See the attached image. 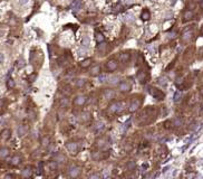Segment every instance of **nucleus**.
I'll return each instance as SVG.
<instances>
[{
  "label": "nucleus",
  "mask_w": 203,
  "mask_h": 179,
  "mask_svg": "<svg viewBox=\"0 0 203 179\" xmlns=\"http://www.w3.org/2000/svg\"><path fill=\"white\" fill-rule=\"evenodd\" d=\"M155 112L156 110L154 109V106H148V108L144 109L139 115V123L140 124H147V123H151L153 120L150 119V116H153L155 119Z\"/></svg>",
  "instance_id": "1"
},
{
  "label": "nucleus",
  "mask_w": 203,
  "mask_h": 179,
  "mask_svg": "<svg viewBox=\"0 0 203 179\" xmlns=\"http://www.w3.org/2000/svg\"><path fill=\"white\" fill-rule=\"evenodd\" d=\"M124 106H125L124 102H122V101H115V102H113L109 105V111L112 113H121L124 110Z\"/></svg>",
  "instance_id": "2"
},
{
  "label": "nucleus",
  "mask_w": 203,
  "mask_h": 179,
  "mask_svg": "<svg viewBox=\"0 0 203 179\" xmlns=\"http://www.w3.org/2000/svg\"><path fill=\"white\" fill-rule=\"evenodd\" d=\"M147 91H148V93L156 100H163L165 97V94L163 93L161 90H159L157 87H154V86H150V87L147 88Z\"/></svg>",
  "instance_id": "3"
},
{
  "label": "nucleus",
  "mask_w": 203,
  "mask_h": 179,
  "mask_svg": "<svg viewBox=\"0 0 203 179\" xmlns=\"http://www.w3.org/2000/svg\"><path fill=\"white\" fill-rule=\"evenodd\" d=\"M143 97H139V99H134L131 102V105H129V112H135L137 111L141 108V104H142V100Z\"/></svg>",
  "instance_id": "4"
},
{
  "label": "nucleus",
  "mask_w": 203,
  "mask_h": 179,
  "mask_svg": "<svg viewBox=\"0 0 203 179\" xmlns=\"http://www.w3.org/2000/svg\"><path fill=\"white\" fill-rule=\"evenodd\" d=\"M117 67H118V63L116 61L115 59H109L106 63L105 68H106V71H108V72H114L115 69H117Z\"/></svg>",
  "instance_id": "5"
},
{
  "label": "nucleus",
  "mask_w": 203,
  "mask_h": 179,
  "mask_svg": "<svg viewBox=\"0 0 203 179\" xmlns=\"http://www.w3.org/2000/svg\"><path fill=\"white\" fill-rule=\"evenodd\" d=\"M66 148L72 155H76L78 152V144L76 142H67Z\"/></svg>",
  "instance_id": "6"
},
{
  "label": "nucleus",
  "mask_w": 203,
  "mask_h": 179,
  "mask_svg": "<svg viewBox=\"0 0 203 179\" xmlns=\"http://www.w3.org/2000/svg\"><path fill=\"white\" fill-rule=\"evenodd\" d=\"M192 38H193V30L188 29L182 34V41H184V43H189Z\"/></svg>",
  "instance_id": "7"
},
{
  "label": "nucleus",
  "mask_w": 203,
  "mask_h": 179,
  "mask_svg": "<svg viewBox=\"0 0 203 179\" xmlns=\"http://www.w3.org/2000/svg\"><path fill=\"white\" fill-rule=\"evenodd\" d=\"M86 103V96L84 95H78L74 99V105L76 106H83Z\"/></svg>",
  "instance_id": "8"
},
{
  "label": "nucleus",
  "mask_w": 203,
  "mask_h": 179,
  "mask_svg": "<svg viewBox=\"0 0 203 179\" xmlns=\"http://www.w3.org/2000/svg\"><path fill=\"white\" fill-rule=\"evenodd\" d=\"M118 88L121 92H129L132 90V85L128 82H121L118 84Z\"/></svg>",
  "instance_id": "9"
},
{
  "label": "nucleus",
  "mask_w": 203,
  "mask_h": 179,
  "mask_svg": "<svg viewBox=\"0 0 203 179\" xmlns=\"http://www.w3.org/2000/svg\"><path fill=\"white\" fill-rule=\"evenodd\" d=\"M80 175V168H78V167H72L69 169V176L72 178H76V177H78V176Z\"/></svg>",
  "instance_id": "10"
},
{
  "label": "nucleus",
  "mask_w": 203,
  "mask_h": 179,
  "mask_svg": "<svg viewBox=\"0 0 203 179\" xmlns=\"http://www.w3.org/2000/svg\"><path fill=\"white\" fill-rule=\"evenodd\" d=\"M194 18V13L191 10H187L184 13H183V21H190Z\"/></svg>",
  "instance_id": "11"
},
{
  "label": "nucleus",
  "mask_w": 203,
  "mask_h": 179,
  "mask_svg": "<svg viewBox=\"0 0 203 179\" xmlns=\"http://www.w3.org/2000/svg\"><path fill=\"white\" fill-rule=\"evenodd\" d=\"M129 58H131V55L127 54V53H121L120 56H118V59H120V62H122V63L128 62Z\"/></svg>",
  "instance_id": "12"
},
{
  "label": "nucleus",
  "mask_w": 203,
  "mask_h": 179,
  "mask_svg": "<svg viewBox=\"0 0 203 179\" xmlns=\"http://www.w3.org/2000/svg\"><path fill=\"white\" fill-rule=\"evenodd\" d=\"M9 162H10V165H11V166L16 167V166H18V165L21 162V158H20V157H19V156H13L12 158L10 159V161H9Z\"/></svg>",
  "instance_id": "13"
},
{
  "label": "nucleus",
  "mask_w": 203,
  "mask_h": 179,
  "mask_svg": "<svg viewBox=\"0 0 203 179\" xmlns=\"http://www.w3.org/2000/svg\"><path fill=\"white\" fill-rule=\"evenodd\" d=\"M11 137V131L10 129H4L1 131V138L4 140H8Z\"/></svg>",
  "instance_id": "14"
},
{
  "label": "nucleus",
  "mask_w": 203,
  "mask_h": 179,
  "mask_svg": "<svg viewBox=\"0 0 203 179\" xmlns=\"http://www.w3.org/2000/svg\"><path fill=\"white\" fill-rule=\"evenodd\" d=\"M27 132H28V127H27V125L22 124V125H20V127H19V129H18V134H19V137H24L25 134H27Z\"/></svg>",
  "instance_id": "15"
},
{
  "label": "nucleus",
  "mask_w": 203,
  "mask_h": 179,
  "mask_svg": "<svg viewBox=\"0 0 203 179\" xmlns=\"http://www.w3.org/2000/svg\"><path fill=\"white\" fill-rule=\"evenodd\" d=\"M141 18H142L143 20H148V19L151 18V12H150V10L143 9V11L141 12Z\"/></svg>",
  "instance_id": "16"
},
{
  "label": "nucleus",
  "mask_w": 203,
  "mask_h": 179,
  "mask_svg": "<svg viewBox=\"0 0 203 179\" xmlns=\"http://www.w3.org/2000/svg\"><path fill=\"white\" fill-rule=\"evenodd\" d=\"M95 40H96L98 44H100L105 40V37H104V35L100 32H95Z\"/></svg>",
  "instance_id": "17"
},
{
  "label": "nucleus",
  "mask_w": 203,
  "mask_h": 179,
  "mask_svg": "<svg viewBox=\"0 0 203 179\" xmlns=\"http://www.w3.org/2000/svg\"><path fill=\"white\" fill-rule=\"evenodd\" d=\"M146 78H147V74L144 72V71H140L139 73V80H140V83L144 84L146 82Z\"/></svg>",
  "instance_id": "18"
},
{
  "label": "nucleus",
  "mask_w": 203,
  "mask_h": 179,
  "mask_svg": "<svg viewBox=\"0 0 203 179\" xmlns=\"http://www.w3.org/2000/svg\"><path fill=\"white\" fill-rule=\"evenodd\" d=\"M100 73V66L99 65H96V66H93L91 68V75L93 76H96Z\"/></svg>",
  "instance_id": "19"
},
{
  "label": "nucleus",
  "mask_w": 203,
  "mask_h": 179,
  "mask_svg": "<svg viewBox=\"0 0 203 179\" xmlns=\"http://www.w3.org/2000/svg\"><path fill=\"white\" fill-rule=\"evenodd\" d=\"M92 64V59L91 58H87V59H84L83 62H80L79 66L81 67V68H87V67H89Z\"/></svg>",
  "instance_id": "20"
},
{
  "label": "nucleus",
  "mask_w": 203,
  "mask_h": 179,
  "mask_svg": "<svg viewBox=\"0 0 203 179\" xmlns=\"http://www.w3.org/2000/svg\"><path fill=\"white\" fill-rule=\"evenodd\" d=\"M31 172H32L31 167H26L24 170H22L21 175H22V177H30V176H31Z\"/></svg>",
  "instance_id": "21"
},
{
  "label": "nucleus",
  "mask_w": 203,
  "mask_h": 179,
  "mask_svg": "<svg viewBox=\"0 0 203 179\" xmlns=\"http://www.w3.org/2000/svg\"><path fill=\"white\" fill-rule=\"evenodd\" d=\"M9 155V149L7 148H0V159H5Z\"/></svg>",
  "instance_id": "22"
},
{
  "label": "nucleus",
  "mask_w": 203,
  "mask_h": 179,
  "mask_svg": "<svg viewBox=\"0 0 203 179\" xmlns=\"http://www.w3.org/2000/svg\"><path fill=\"white\" fill-rule=\"evenodd\" d=\"M75 84H76L77 87H84L85 84H86V80H84V78H78V80H76Z\"/></svg>",
  "instance_id": "23"
},
{
  "label": "nucleus",
  "mask_w": 203,
  "mask_h": 179,
  "mask_svg": "<svg viewBox=\"0 0 203 179\" xmlns=\"http://www.w3.org/2000/svg\"><path fill=\"white\" fill-rule=\"evenodd\" d=\"M49 143H50V139H49V137H44L43 140H41V144H43L44 147H48Z\"/></svg>",
  "instance_id": "24"
},
{
  "label": "nucleus",
  "mask_w": 203,
  "mask_h": 179,
  "mask_svg": "<svg viewBox=\"0 0 203 179\" xmlns=\"http://www.w3.org/2000/svg\"><path fill=\"white\" fill-rule=\"evenodd\" d=\"M69 104L68 102V99L67 97H63V99H60V106H63V108H67Z\"/></svg>",
  "instance_id": "25"
},
{
  "label": "nucleus",
  "mask_w": 203,
  "mask_h": 179,
  "mask_svg": "<svg viewBox=\"0 0 203 179\" xmlns=\"http://www.w3.org/2000/svg\"><path fill=\"white\" fill-rule=\"evenodd\" d=\"M7 87L9 88V90L15 87V81H13L12 78H9V80L7 81Z\"/></svg>",
  "instance_id": "26"
},
{
  "label": "nucleus",
  "mask_w": 203,
  "mask_h": 179,
  "mask_svg": "<svg viewBox=\"0 0 203 179\" xmlns=\"http://www.w3.org/2000/svg\"><path fill=\"white\" fill-rule=\"evenodd\" d=\"M83 46L84 47H88V45H89V38L87 37V36H84L83 37Z\"/></svg>",
  "instance_id": "27"
},
{
  "label": "nucleus",
  "mask_w": 203,
  "mask_h": 179,
  "mask_svg": "<svg viewBox=\"0 0 203 179\" xmlns=\"http://www.w3.org/2000/svg\"><path fill=\"white\" fill-rule=\"evenodd\" d=\"M48 166H49V168L52 170H56L57 169V162H56V160L55 161H50L48 163Z\"/></svg>",
  "instance_id": "28"
},
{
  "label": "nucleus",
  "mask_w": 203,
  "mask_h": 179,
  "mask_svg": "<svg viewBox=\"0 0 203 179\" xmlns=\"http://www.w3.org/2000/svg\"><path fill=\"white\" fill-rule=\"evenodd\" d=\"M73 7H74L76 10L79 9V8L81 7V0H76V1L74 2V5H73Z\"/></svg>",
  "instance_id": "29"
},
{
  "label": "nucleus",
  "mask_w": 203,
  "mask_h": 179,
  "mask_svg": "<svg viewBox=\"0 0 203 179\" xmlns=\"http://www.w3.org/2000/svg\"><path fill=\"white\" fill-rule=\"evenodd\" d=\"M109 80H111V82H109V83H111V84H114V85H115V84H116L118 81L121 80V78L118 77V76H114V77H111Z\"/></svg>",
  "instance_id": "30"
},
{
  "label": "nucleus",
  "mask_w": 203,
  "mask_h": 179,
  "mask_svg": "<svg viewBox=\"0 0 203 179\" xmlns=\"http://www.w3.org/2000/svg\"><path fill=\"white\" fill-rule=\"evenodd\" d=\"M81 119H83L84 122H86L87 120H91V114H89V113H84L83 116H81Z\"/></svg>",
  "instance_id": "31"
},
{
  "label": "nucleus",
  "mask_w": 203,
  "mask_h": 179,
  "mask_svg": "<svg viewBox=\"0 0 203 179\" xmlns=\"http://www.w3.org/2000/svg\"><path fill=\"white\" fill-rule=\"evenodd\" d=\"M55 160H56V161H61V162H63V161H65V157H64L63 155H57V156L55 157Z\"/></svg>",
  "instance_id": "32"
},
{
  "label": "nucleus",
  "mask_w": 203,
  "mask_h": 179,
  "mask_svg": "<svg viewBox=\"0 0 203 179\" xmlns=\"http://www.w3.org/2000/svg\"><path fill=\"white\" fill-rule=\"evenodd\" d=\"M127 168H128V170L135 169V162L134 161H129L128 163H127Z\"/></svg>",
  "instance_id": "33"
},
{
  "label": "nucleus",
  "mask_w": 203,
  "mask_h": 179,
  "mask_svg": "<svg viewBox=\"0 0 203 179\" xmlns=\"http://www.w3.org/2000/svg\"><path fill=\"white\" fill-rule=\"evenodd\" d=\"M159 83L161 84V85L164 86V85H166V83H167V82H166V78L162 76V77H160V78H159Z\"/></svg>",
  "instance_id": "34"
},
{
  "label": "nucleus",
  "mask_w": 203,
  "mask_h": 179,
  "mask_svg": "<svg viewBox=\"0 0 203 179\" xmlns=\"http://www.w3.org/2000/svg\"><path fill=\"white\" fill-rule=\"evenodd\" d=\"M180 100H181V93L177 92V93H175V95H174V101H175V102H179Z\"/></svg>",
  "instance_id": "35"
},
{
  "label": "nucleus",
  "mask_w": 203,
  "mask_h": 179,
  "mask_svg": "<svg viewBox=\"0 0 203 179\" xmlns=\"http://www.w3.org/2000/svg\"><path fill=\"white\" fill-rule=\"evenodd\" d=\"M175 61H176V59H174V61H172V62H171V63H170V65H168L167 67H166V71H170V69L172 68V67L174 66V63H175Z\"/></svg>",
  "instance_id": "36"
},
{
  "label": "nucleus",
  "mask_w": 203,
  "mask_h": 179,
  "mask_svg": "<svg viewBox=\"0 0 203 179\" xmlns=\"http://www.w3.org/2000/svg\"><path fill=\"white\" fill-rule=\"evenodd\" d=\"M103 128V123L101 122H97L96 123V130H99V129Z\"/></svg>",
  "instance_id": "37"
},
{
  "label": "nucleus",
  "mask_w": 203,
  "mask_h": 179,
  "mask_svg": "<svg viewBox=\"0 0 203 179\" xmlns=\"http://www.w3.org/2000/svg\"><path fill=\"white\" fill-rule=\"evenodd\" d=\"M27 1H28V0H19V4H20V5H25V4H27Z\"/></svg>",
  "instance_id": "38"
},
{
  "label": "nucleus",
  "mask_w": 203,
  "mask_h": 179,
  "mask_svg": "<svg viewBox=\"0 0 203 179\" xmlns=\"http://www.w3.org/2000/svg\"><path fill=\"white\" fill-rule=\"evenodd\" d=\"M91 178H99V175H97V173H94V175L91 176Z\"/></svg>",
  "instance_id": "39"
},
{
  "label": "nucleus",
  "mask_w": 203,
  "mask_h": 179,
  "mask_svg": "<svg viewBox=\"0 0 203 179\" xmlns=\"http://www.w3.org/2000/svg\"><path fill=\"white\" fill-rule=\"evenodd\" d=\"M4 106V100H0V109Z\"/></svg>",
  "instance_id": "40"
},
{
  "label": "nucleus",
  "mask_w": 203,
  "mask_h": 179,
  "mask_svg": "<svg viewBox=\"0 0 203 179\" xmlns=\"http://www.w3.org/2000/svg\"><path fill=\"white\" fill-rule=\"evenodd\" d=\"M12 177H13V175H6L5 178H12Z\"/></svg>",
  "instance_id": "41"
},
{
  "label": "nucleus",
  "mask_w": 203,
  "mask_h": 179,
  "mask_svg": "<svg viewBox=\"0 0 203 179\" xmlns=\"http://www.w3.org/2000/svg\"><path fill=\"white\" fill-rule=\"evenodd\" d=\"M201 35H203V26H202V28H201Z\"/></svg>",
  "instance_id": "42"
},
{
  "label": "nucleus",
  "mask_w": 203,
  "mask_h": 179,
  "mask_svg": "<svg viewBox=\"0 0 203 179\" xmlns=\"http://www.w3.org/2000/svg\"><path fill=\"white\" fill-rule=\"evenodd\" d=\"M201 7L203 8V0H201Z\"/></svg>",
  "instance_id": "43"
},
{
  "label": "nucleus",
  "mask_w": 203,
  "mask_h": 179,
  "mask_svg": "<svg viewBox=\"0 0 203 179\" xmlns=\"http://www.w3.org/2000/svg\"><path fill=\"white\" fill-rule=\"evenodd\" d=\"M200 92H201V94H202V95H203V87H202V88H201V91H200Z\"/></svg>",
  "instance_id": "44"
}]
</instances>
